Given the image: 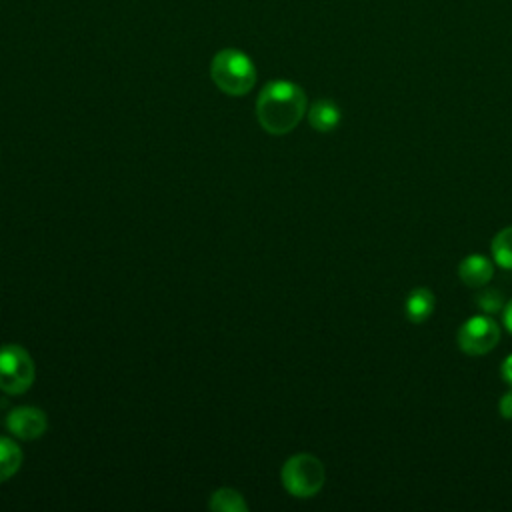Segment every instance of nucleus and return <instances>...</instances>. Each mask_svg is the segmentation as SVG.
<instances>
[{
	"mask_svg": "<svg viewBox=\"0 0 512 512\" xmlns=\"http://www.w3.org/2000/svg\"><path fill=\"white\" fill-rule=\"evenodd\" d=\"M498 410H500L502 418L512 420V390H508V392L500 398V402H498Z\"/></svg>",
	"mask_w": 512,
	"mask_h": 512,
	"instance_id": "4468645a",
	"label": "nucleus"
},
{
	"mask_svg": "<svg viewBox=\"0 0 512 512\" xmlns=\"http://www.w3.org/2000/svg\"><path fill=\"white\" fill-rule=\"evenodd\" d=\"M282 486L296 498H312L318 494L326 480L324 464L312 454L290 456L280 472Z\"/></svg>",
	"mask_w": 512,
	"mask_h": 512,
	"instance_id": "7ed1b4c3",
	"label": "nucleus"
},
{
	"mask_svg": "<svg viewBox=\"0 0 512 512\" xmlns=\"http://www.w3.org/2000/svg\"><path fill=\"white\" fill-rule=\"evenodd\" d=\"M458 276L470 288H484L494 276V264L484 254H468L458 264Z\"/></svg>",
	"mask_w": 512,
	"mask_h": 512,
	"instance_id": "0eeeda50",
	"label": "nucleus"
},
{
	"mask_svg": "<svg viewBox=\"0 0 512 512\" xmlns=\"http://www.w3.org/2000/svg\"><path fill=\"white\" fill-rule=\"evenodd\" d=\"M212 82L228 96H244L256 84V68L248 54L236 48H224L210 62Z\"/></svg>",
	"mask_w": 512,
	"mask_h": 512,
	"instance_id": "f03ea898",
	"label": "nucleus"
},
{
	"mask_svg": "<svg viewBox=\"0 0 512 512\" xmlns=\"http://www.w3.org/2000/svg\"><path fill=\"white\" fill-rule=\"evenodd\" d=\"M458 348L468 356L488 354L500 342V328L494 318L486 314L470 316L456 334Z\"/></svg>",
	"mask_w": 512,
	"mask_h": 512,
	"instance_id": "39448f33",
	"label": "nucleus"
},
{
	"mask_svg": "<svg viewBox=\"0 0 512 512\" xmlns=\"http://www.w3.org/2000/svg\"><path fill=\"white\" fill-rule=\"evenodd\" d=\"M6 428L14 438L20 440H36L48 428L46 412L34 406H18L12 408L6 416Z\"/></svg>",
	"mask_w": 512,
	"mask_h": 512,
	"instance_id": "423d86ee",
	"label": "nucleus"
},
{
	"mask_svg": "<svg viewBox=\"0 0 512 512\" xmlns=\"http://www.w3.org/2000/svg\"><path fill=\"white\" fill-rule=\"evenodd\" d=\"M208 506L218 512H246L248 510V504L242 498V494L232 488H220V490L212 492Z\"/></svg>",
	"mask_w": 512,
	"mask_h": 512,
	"instance_id": "9b49d317",
	"label": "nucleus"
},
{
	"mask_svg": "<svg viewBox=\"0 0 512 512\" xmlns=\"http://www.w3.org/2000/svg\"><path fill=\"white\" fill-rule=\"evenodd\" d=\"M22 458L20 446L8 436H0V482L10 480L20 470Z\"/></svg>",
	"mask_w": 512,
	"mask_h": 512,
	"instance_id": "9d476101",
	"label": "nucleus"
},
{
	"mask_svg": "<svg viewBox=\"0 0 512 512\" xmlns=\"http://www.w3.org/2000/svg\"><path fill=\"white\" fill-rule=\"evenodd\" d=\"M490 252H492V258L498 266H502L506 270H512V226L502 228L492 238Z\"/></svg>",
	"mask_w": 512,
	"mask_h": 512,
	"instance_id": "f8f14e48",
	"label": "nucleus"
},
{
	"mask_svg": "<svg viewBox=\"0 0 512 512\" xmlns=\"http://www.w3.org/2000/svg\"><path fill=\"white\" fill-rule=\"evenodd\" d=\"M342 120V112L332 100H316L308 110V122L318 132H332Z\"/></svg>",
	"mask_w": 512,
	"mask_h": 512,
	"instance_id": "1a4fd4ad",
	"label": "nucleus"
},
{
	"mask_svg": "<svg viewBox=\"0 0 512 512\" xmlns=\"http://www.w3.org/2000/svg\"><path fill=\"white\" fill-rule=\"evenodd\" d=\"M434 306H436V298L432 290L426 286H418L406 296V304H404L406 318L414 324H422L432 316Z\"/></svg>",
	"mask_w": 512,
	"mask_h": 512,
	"instance_id": "6e6552de",
	"label": "nucleus"
},
{
	"mask_svg": "<svg viewBox=\"0 0 512 512\" xmlns=\"http://www.w3.org/2000/svg\"><path fill=\"white\" fill-rule=\"evenodd\" d=\"M306 94L290 80L268 82L256 100V118L268 134L292 132L306 114Z\"/></svg>",
	"mask_w": 512,
	"mask_h": 512,
	"instance_id": "f257e3e1",
	"label": "nucleus"
},
{
	"mask_svg": "<svg viewBox=\"0 0 512 512\" xmlns=\"http://www.w3.org/2000/svg\"><path fill=\"white\" fill-rule=\"evenodd\" d=\"M36 378L34 360L18 344L0 346V390L6 394H24Z\"/></svg>",
	"mask_w": 512,
	"mask_h": 512,
	"instance_id": "20e7f679",
	"label": "nucleus"
},
{
	"mask_svg": "<svg viewBox=\"0 0 512 512\" xmlns=\"http://www.w3.org/2000/svg\"><path fill=\"white\" fill-rule=\"evenodd\" d=\"M504 326L512 334V300L506 302V306H504Z\"/></svg>",
	"mask_w": 512,
	"mask_h": 512,
	"instance_id": "dca6fc26",
	"label": "nucleus"
},
{
	"mask_svg": "<svg viewBox=\"0 0 512 512\" xmlns=\"http://www.w3.org/2000/svg\"><path fill=\"white\" fill-rule=\"evenodd\" d=\"M500 372H502V378H504V382L512 386V354L504 358V362H502V368H500Z\"/></svg>",
	"mask_w": 512,
	"mask_h": 512,
	"instance_id": "2eb2a0df",
	"label": "nucleus"
},
{
	"mask_svg": "<svg viewBox=\"0 0 512 512\" xmlns=\"http://www.w3.org/2000/svg\"><path fill=\"white\" fill-rule=\"evenodd\" d=\"M476 304L480 310H484L486 314H494L504 306V298L500 292L492 290V288H484L480 290V294L476 296Z\"/></svg>",
	"mask_w": 512,
	"mask_h": 512,
	"instance_id": "ddd939ff",
	"label": "nucleus"
}]
</instances>
